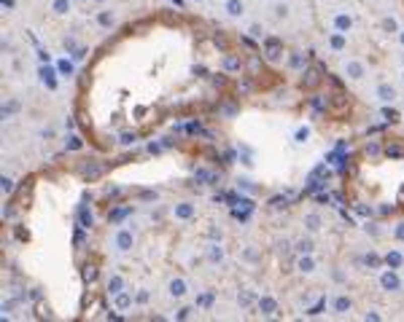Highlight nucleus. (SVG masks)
<instances>
[{"label":"nucleus","mask_w":404,"mask_h":322,"mask_svg":"<svg viewBox=\"0 0 404 322\" xmlns=\"http://www.w3.org/2000/svg\"><path fill=\"white\" fill-rule=\"evenodd\" d=\"M170 293H173L175 298L186 295V285H183V279H173V282H170Z\"/></svg>","instance_id":"nucleus-1"},{"label":"nucleus","mask_w":404,"mask_h":322,"mask_svg":"<svg viewBox=\"0 0 404 322\" xmlns=\"http://www.w3.org/2000/svg\"><path fill=\"white\" fill-rule=\"evenodd\" d=\"M227 11H229V17H240L243 14V3L240 0H227Z\"/></svg>","instance_id":"nucleus-2"},{"label":"nucleus","mask_w":404,"mask_h":322,"mask_svg":"<svg viewBox=\"0 0 404 322\" xmlns=\"http://www.w3.org/2000/svg\"><path fill=\"white\" fill-rule=\"evenodd\" d=\"M116 245H119V250H129V247H132V237H129L127 231H121L119 237H116Z\"/></svg>","instance_id":"nucleus-3"},{"label":"nucleus","mask_w":404,"mask_h":322,"mask_svg":"<svg viewBox=\"0 0 404 322\" xmlns=\"http://www.w3.org/2000/svg\"><path fill=\"white\" fill-rule=\"evenodd\" d=\"M191 212H194L191 204H178V207H175V215H178V218H191Z\"/></svg>","instance_id":"nucleus-4"},{"label":"nucleus","mask_w":404,"mask_h":322,"mask_svg":"<svg viewBox=\"0 0 404 322\" xmlns=\"http://www.w3.org/2000/svg\"><path fill=\"white\" fill-rule=\"evenodd\" d=\"M68 9H71V3H68V0H54V11H57V14H65Z\"/></svg>","instance_id":"nucleus-5"},{"label":"nucleus","mask_w":404,"mask_h":322,"mask_svg":"<svg viewBox=\"0 0 404 322\" xmlns=\"http://www.w3.org/2000/svg\"><path fill=\"white\" fill-rule=\"evenodd\" d=\"M100 25H103V27H108V25H113V14H108V11H103V14H100Z\"/></svg>","instance_id":"nucleus-6"},{"label":"nucleus","mask_w":404,"mask_h":322,"mask_svg":"<svg viewBox=\"0 0 404 322\" xmlns=\"http://www.w3.org/2000/svg\"><path fill=\"white\" fill-rule=\"evenodd\" d=\"M79 3H87V0H79Z\"/></svg>","instance_id":"nucleus-7"},{"label":"nucleus","mask_w":404,"mask_h":322,"mask_svg":"<svg viewBox=\"0 0 404 322\" xmlns=\"http://www.w3.org/2000/svg\"><path fill=\"white\" fill-rule=\"evenodd\" d=\"M197 3H202V0H197Z\"/></svg>","instance_id":"nucleus-8"}]
</instances>
